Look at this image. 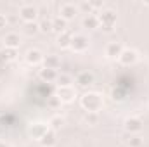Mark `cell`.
Instances as JSON below:
<instances>
[{"mask_svg":"<svg viewBox=\"0 0 149 147\" xmlns=\"http://www.w3.org/2000/svg\"><path fill=\"white\" fill-rule=\"evenodd\" d=\"M80 104L87 112H99L104 106V101H102V95L97 92H85L80 97Z\"/></svg>","mask_w":149,"mask_h":147,"instance_id":"6da1fadb","label":"cell"},{"mask_svg":"<svg viewBox=\"0 0 149 147\" xmlns=\"http://www.w3.org/2000/svg\"><path fill=\"white\" fill-rule=\"evenodd\" d=\"M97 19H99V28H102L104 31H113V28L116 26V12L113 9H101L97 12Z\"/></svg>","mask_w":149,"mask_h":147,"instance_id":"7a4b0ae2","label":"cell"},{"mask_svg":"<svg viewBox=\"0 0 149 147\" xmlns=\"http://www.w3.org/2000/svg\"><path fill=\"white\" fill-rule=\"evenodd\" d=\"M3 50H5V54H7L9 61H14V59L17 57V50H14V49H3Z\"/></svg>","mask_w":149,"mask_h":147,"instance_id":"83f0119b","label":"cell"},{"mask_svg":"<svg viewBox=\"0 0 149 147\" xmlns=\"http://www.w3.org/2000/svg\"><path fill=\"white\" fill-rule=\"evenodd\" d=\"M38 76H40V80H42V81H45V83H52V81H57L59 73H57L56 69L42 68V69H40V73H38Z\"/></svg>","mask_w":149,"mask_h":147,"instance_id":"5bb4252c","label":"cell"},{"mask_svg":"<svg viewBox=\"0 0 149 147\" xmlns=\"http://www.w3.org/2000/svg\"><path fill=\"white\" fill-rule=\"evenodd\" d=\"M54 95L61 101V104H70V102L74 101L76 92H74L73 87H57V90H56Z\"/></svg>","mask_w":149,"mask_h":147,"instance_id":"277c9868","label":"cell"},{"mask_svg":"<svg viewBox=\"0 0 149 147\" xmlns=\"http://www.w3.org/2000/svg\"><path fill=\"white\" fill-rule=\"evenodd\" d=\"M78 10L85 12L87 16H88V14H94V12H92L94 9H92V3H90V2H81V3H78Z\"/></svg>","mask_w":149,"mask_h":147,"instance_id":"484cf974","label":"cell"},{"mask_svg":"<svg viewBox=\"0 0 149 147\" xmlns=\"http://www.w3.org/2000/svg\"><path fill=\"white\" fill-rule=\"evenodd\" d=\"M83 28L85 30H97L99 28V19L97 14H88L83 17Z\"/></svg>","mask_w":149,"mask_h":147,"instance_id":"ac0fdd59","label":"cell"},{"mask_svg":"<svg viewBox=\"0 0 149 147\" xmlns=\"http://www.w3.org/2000/svg\"><path fill=\"white\" fill-rule=\"evenodd\" d=\"M137 59H139V54L134 49H123L121 55L118 57V61H120L121 66H134L137 62Z\"/></svg>","mask_w":149,"mask_h":147,"instance_id":"52a82bcc","label":"cell"},{"mask_svg":"<svg viewBox=\"0 0 149 147\" xmlns=\"http://www.w3.org/2000/svg\"><path fill=\"white\" fill-rule=\"evenodd\" d=\"M73 78L70 74H59L57 76V87H71Z\"/></svg>","mask_w":149,"mask_h":147,"instance_id":"603a6c76","label":"cell"},{"mask_svg":"<svg viewBox=\"0 0 149 147\" xmlns=\"http://www.w3.org/2000/svg\"><path fill=\"white\" fill-rule=\"evenodd\" d=\"M142 137L141 135H128L127 139V146L128 147H142Z\"/></svg>","mask_w":149,"mask_h":147,"instance_id":"7402d4cb","label":"cell"},{"mask_svg":"<svg viewBox=\"0 0 149 147\" xmlns=\"http://www.w3.org/2000/svg\"><path fill=\"white\" fill-rule=\"evenodd\" d=\"M123 126H125V132L128 135H139L144 128V123L141 118H127Z\"/></svg>","mask_w":149,"mask_h":147,"instance_id":"5b68a950","label":"cell"},{"mask_svg":"<svg viewBox=\"0 0 149 147\" xmlns=\"http://www.w3.org/2000/svg\"><path fill=\"white\" fill-rule=\"evenodd\" d=\"M121 52H123V45L120 42H109L106 45V50H104L108 59H118L121 55Z\"/></svg>","mask_w":149,"mask_h":147,"instance_id":"9c48e42d","label":"cell"},{"mask_svg":"<svg viewBox=\"0 0 149 147\" xmlns=\"http://www.w3.org/2000/svg\"><path fill=\"white\" fill-rule=\"evenodd\" d=\"M43 68H49V69H56L57 71V68L61 66V61H59V57L57 55H54V54H49V55H45L43 57Z\"/></svg>","mask_w":149,"mask_h":147,"instance_id":"e0dca14e","label":"cell"},{"mask_svg":"<svg viewBox=\"0 0 149 147\" xmlns=\"http://www.w3.org/2000/svg\"><path fill=\"white\" fill-rule=\"evenodd\" d=\"M74 81H76L78 87L87 88V87H90V85L95 81V78H94V74L90 73V71H81V73H78V76H76Z\"/></svg>","mask_w":149,"mask_h":147,"instance_id":"7c38bea8","label":"cell"},{"mask_svg":"<svg viewBox=\"0 0 149 147\" xmlns=\"http://www.w3.org/2000/svg\"><path fill=\"white\" fill-rule=\"evenodd\" d=\"M38 28H40V33H50L52 31V19L45 17L38 23Z\"/></svg>","mask_w":149,"mask_h":147,"instance_id":"44dd1931","label":"cell"},{"mask_svg":"<svg viewBox=\"0 0 149 147\" xmlns=\"http://www.w3.org/2000/svg\"><path fill=\"white\" fill-rule=\"evenodd\" d=\"M88 45H90V42H88V38L85 37V35H73L70 49L73 52H85L88 49Z\"/></svg>","mask_w":149,"mask_h":147,"instance_id":"8992f818","label":"cell"},{"mask_svg":"<svg viewBox=\"0 0 149 147\" xmlns=\"http://www.w3.org/2000/svg\"><path fill=\"white\" fill-rule=\"evenodd\" d=\"M17 16H19V19L23 23H35V19L38 16V7H35L33 3H24V5L19 7Z\"/></svg>","mask_w":149,"mask_h":147,"instance_id":"3957f363","label":"cell"},{"mask_svg":"<svg viewBox=\"0 0 149 147\" xmlns=\"http://www.w3.org/2000/svg\"><path fill=\"white\" fill-rule=\"evenodd\" d=\"M47 132H49V125H45V123H33L30 126V135L35 140H40Z\"/></svg>","mask_w":149,"mask_h":147,"instance_id":"8fae6325","label":"cell"},{"mask_svg":"<svg viewBox=\"0 0 149 147\" xmlns=\"http://www.w3.org/2000/svg\"><path fill=\"white\" fill-rule=\"evenodd\" d=\"M47 104H49V107H52V109H56V107H59L61 106V101L56 97V95H52L49 101H47Z\"/></svg>","mask_w":149,"mask_h":147,"instance_id":"4316f807","label":"cell"},{"mask_svg":"<svg viewBox=\"0 0 149 147\" xmlns=\"http://www.w3.org/2000/svg\"><path fill=\"white\" fill-rule=\"evenodd\" d=\"M0 147H10V146H9L7 142H2V140H0Z\"/></svg>","mask_w":149,"mask_h":147,"instance_id":"4dcf8cb0","label":"cell"},{"mask_svg":"<svg viewBox=\"0 0 149 147\" xmlns=\"http://www.w3.org/2000/svg\"><path fill=\"white\" fill-rule=\"evenodd\" d=\"M43 54L38 50V49H30L28 52H26V55H24V59H26V62L30 64V66H38V64H42L43 62Z\"/></svg>","mask_w":149,"mask_h":147,"instance_id":"30bf717a","label":"cell"},{"mask_svg":"<svg viewBox=\"0 0 149 147\" xmlns=\"http://www.w3.org/2000/svg\"><path fill=\"white\" fill-rule=\"evenodd\" d=\"M7 62H9V57H7L5 50H0V68H2V66H5Z\"/></svg>","mask_w":149,"mask_h":147,"instance_id":"f1b7e54d","label":"cell"},{"mask_svg":"<svg viewBox=\"0 0 149 147\" xmlns=\"http://www.w3.org/2000/svg\"><path fill=\"white\" fill-rule=\"evenodd\" d=\"M21 45V37L19 33H7L3 38V49H14L17 50Z\"/></svg>","mask_w":149,"mask_h":147,"instance_id":"4fadbf2b","label":"cell"},{"mask_svg":"<svg viewBox=\"0 0 149 147\" xmlns=\"http://www.w3.org/2000/svg\"><path fill=\"white\" fill-rule=\"evenodd\" d=\"M64 125V121H63V118H59V116H56V118H52L50 121H49V128L50 130H61V126Z\"/></svg>","mask_w":149,"mask_h":147,"instance_id":"cb8c5ba5","label":"cell"},{"mask_svg":"<svg viewBox=\"0 0 149 147\" xmlns=\"http://www.w3.org/2000/svg\"><path fill=\"white\" fill-rule=\"evenodd\" d=\"M38 144H40L42 147H54L56 144H57V139H56V132L49 128V132H47V133H45V135H43V137L38 140Z\"/></svg>","mask_w":149,"mask_h":147,"instance_id":"9a60e30c","label":"cell"},{"mask_svg":"<svg viewBox=\"0 0 149 147\" xmlns=\"http://www.w3.org/2000/svg\"><path fill=\"white\" fill-rule=\"evenodd\" d=\"M83 119H85V123H88V125H97V123H99V114H97V112H85Z\"/></svg>","mask_w":149,"mask_h":147,"instance_id":"d4e9b609","label":"cell"},{"mask_svg":"<svg viewBox=\"0 0 149 147\" xmlns=\"http://www.w3.org/2000/svg\"><path fill=\"white\" fill-rule=\"evenodd\" d=\"M5 26H7V17L3 14H0V30H3Z\"/></svg>","mask_w":149,"mask_h":147,"instance_id":"f546056e","label":"cell"},{"mask_svg":"<svg viewBox=\"0 0 149 147\" xmlns=\"http://www.w3.org/2000/svg\"><path fill=\"white\" fill-rule=\"evenodd\" d=\"M71 38H73V35H71L70 31H64V33L57 35V45H59L61 49H70V45H71Z\"/></svg>","mask_w":149,"mask_h":147,"instance_id":"d6986e66","label":"cell"},{"mask_svg":"<svg viewBox=\"0 0 149 147\" xmlns=\"http://www.w3.org/2000/svg\"><path fill=\"white\" fill-rule=\"evenodd\" d=\"M52 31L54 33H57V35H61V33H64V31H68V21H64L63 17H54L52 19Z\"/></svg>","mask_w":149,"mask_h":147,"instance_id":"2e32d148","label":"cell"},{"mask_svg":"<svg viewBox=\"0 0 149 147\" xmlns=\"http://www.w3.org/2000/svg\"><path fill=\"white\" fill-rule=\"evenodd\" d=\"M38 31H40V28H38V23H24L23 24V33L24 35H28V37H33V35H37Z\"/></svg>","mask_w":149,"mask_h":147,"instance_id":"ffe728a7","label":"cell"},{"mask_svg":"<svg viewBox=\"0 0 149 147\" xmlns=\"http://www.w3.org/2000/svg\"><path fill=\"white\" fill-rule=\"evenodd\" d=\"M78 12H80V10H78V5H74V3H63V5L59 7V17H63L64 21L74 19Z\"/></svg>","mask_w":149,"mask_h":147,"instance_id":"ba28073f","label":"cell"},{"mask_svg":"<svg viewBox=\"0 0 149 147\" xmlns=\"http://www.w3.org/2000/svg\"><path fill=\"white\" fill-rule=\"evenodd\" d=\"M146 5H149V2H146Z\"/></svg>","mask_w":149,"mask_h":147,"instance_id":"1f68e13d","label":"cell"}]
</instances>
